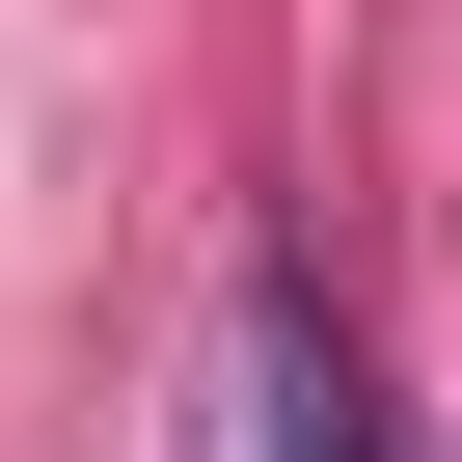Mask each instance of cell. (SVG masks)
<instances>
[{"label": "cell", "instance_id": "1", "mask_svg": "<svg viewBox=\"0 0 462 462\" xmlns=\"http://www.w3.org/2000/svg\"><path fill=\"white\" fill-rule=\"evenodd\" d=\"M190 462H381V381H354V327H327L300 245L217 300V354H190Z\"/></svg>", "mask_w": 462, "mask_h": 462}]
</instances>
